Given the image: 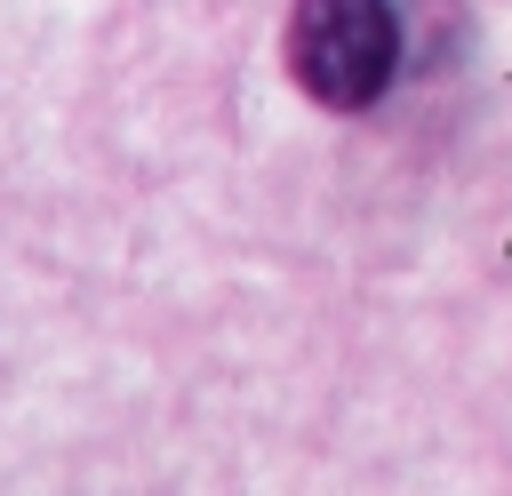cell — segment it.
<instances>
[{
    "label": "cell",
    "instance_id": "cell-1",
    "mask_svg": "<svg viewBox=\"0 0 512 496\" xmlns=\"http://www.w3.org/2000/svg\"><path fill=\"white\" fill-rule=\"evenodd\" d=\"M288 72L320 112H368L400 80V16L392 0H296L288 8Z\"/></svg>",
    "mask_w": 512,
    "mask_h": 496
}]
</instances>
